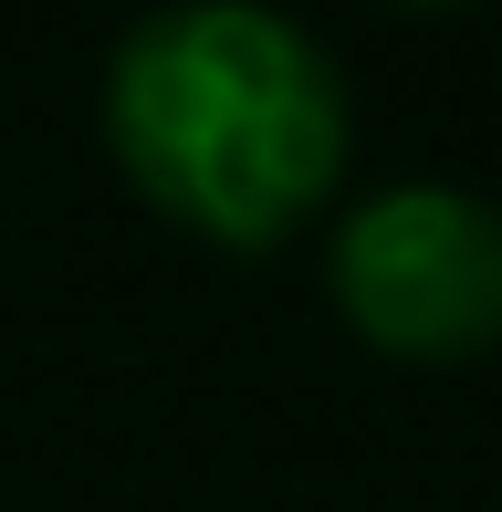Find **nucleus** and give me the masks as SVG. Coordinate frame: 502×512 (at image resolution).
Returning a JSON list of instances; mask_svg holds the SVG:
<instances>
[{
	"label": "nucleus",
	"instance_id": "1",
	"mask_svg": "<svg viewBox=\"0 0 502 512\" xmlns=\"http://www.w3.org/2000/svg\"><path fill=\"white\" fill-rule=\"evenodd\" d=\"M95 115L136 199L220 251L293 241L346 189V147H356L335 53L262 0L136 11L105 53Z\"/></svg>",
	"mask_w": 502,
	"mask_h": 512
},
{
	"label": "nucleus",
	"instance_id": "2",
	"mask_svg": "<svg viewBox=\"0 0 502 512\" xmlns=\"http://www.w3.org/2000/svg\"><path fill=\"white\" fill-rule=\"evenodd\" d=\"M346 335L398 366H471L502 345V199L461 178H387L325 230Z\"/></svg>",
	"mask_w": 502,
	"mask_h": 512
}]
</instances>
